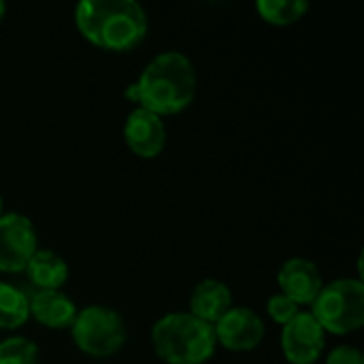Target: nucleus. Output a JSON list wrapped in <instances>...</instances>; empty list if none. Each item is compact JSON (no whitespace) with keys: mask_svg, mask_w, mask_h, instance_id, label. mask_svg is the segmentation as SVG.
I'll return each instance as SVG.
<instances>
[{"mask_svg":"<svg viewBox=\"0 0 364 364\" xmlns=\"http://www.w3.org/2000/svg\"><path fill=\"white\" fill-rule=\"evenodd\" d=\"M277 284L282 288V294H286L301 307V305H311L316 301V296L324 286V279L316 262L294 256L282 264L277 273Z\"/></svg>","mask_w":364,"mask_h":364,"instance_id":"10","label":"nucleus"},{"mask_svg":"<svg viewBox=\"0 0 364 364\" xmlns=\"http://www.w3.org/2000/svg\"><path fill=\"white\" fill-rule=\"evenodd\" d=\"M267 311H269V316H271L277 324L284 326V324H288V322L301 311V307H299L292 299H288L286 294L277 292V294H273V296L269 299Z\"/></svg>","mask_w":364,"mask_h":364,"instance_id":"17","label":"nucleus"},{"mask_svg":"<svg viewBox=\"0 0 364 364\" xmlns=\"http://www.w3.org/2000/svg\"><path fill=\"white\" fill-rule=\"evenodd\" d=\"M256 9L260 17L275 26H288L299 21L307 11V0H256Z\"/></svg>","mask_w":364,"mask_h":364,"instance_id":"15","label":"nucleus"},{"mask_svg":"<svg viewBox=\"0 0 364 364\" xmlns=\"http://www.w3.org/2000/svg\"><path fill=\"white\" fill-rule=\"evenodd\" d=\"M0 364H38V348L26 337L0 341Z\"/></svg>","mask_w":364,"mask_h":364,"instance_id":"16","label":"nucleus"},{"mask_svg":"<svg viewBox=\"0 0 364 364\" xmlns=\"http://www.w3.org/2000/svg\"><path fill=\"white\" fill-rule=\"evenodd\" d=\"M0 215H2V196H0Z\"/></svg>","mask_w":364,"mask_h":364,"instance_id":"20","label":"nucleus"},{"mask_svg":"<svg viewBox=\"0 0 364 364\" xmlns=\"http://www.w3.org/2000/svg\"><path fill=\"white\" fill-rule=\"evenodd\" d=\"M151 346L168 364H205L218 348L213 324L190 311H175L160 318L151 328Z\"/></svg>","mask_w":364,"mask_h":364,"instance_id":"3","label":"nucleus"},{"mask_svg":"<svg viewBox=\"0 0 364 364\" xmlns=\"http://www.w3.org/2000/svg\"><path fill=\"white\" fill-rule=\"evenodd\" d=\"M38 250V235L28 215H0V271L19 273Z\"/></svg>","mask_w":364,"mask_h":364,"instance_id":"6","label":"nucleus"},{"mask_svg":"<svg viewBox=\"0 0 364 364\" xmlns=\"http://www.w3.org/2000/svg\"><path fill=\"white\" fill-rule=\"evenodd\" d=\"M124 139L139 158H156L166 145V126L160 115L136 107L126 117Z\"/></svg>","mask_w":364,"mask_h":364,"instance_id":"9","label":"nucleus"},{"mask_svg":"<svg viewBox=\"0 0 364 364\" xmlns=\"http://www.w3.org/2000/svg\"><path fill=\"white\" fill-rule=\"evenodd\" d=\"M213 333L218 346L232 352H250L264 339V322L250 307H230L215 324Z\"/></svg>","mask_w":364,"mask_h":364,"instance_id":"8","label":"nucleus"},{"mask_svg":"<svg viewBox=\"0 0 364 364\" xmlns=\"http://www.w3.org/2000/svg\"><path fill=\"white\" fill-rule=\"evenodd\" d=\"M30 299L23 290L13 284L0 282V328L13 331L28 322Z\"/></svg>","mask_w":364,"mask_h":364,"instance_id":"14","label":"nucleus"},{"mask_svg":"<svg viewBox=\"0 0 364 364\" xmlns=\"http://www.w3.org/2000/svg\"><path fill=\"white\" fill-rule=\"evenodd\" d=\"M70 333L75 346L94 358L115 354L126 341V324L122 316L105 305H87L79 309Z\"/></svg>","mask_w":364,"mask_h":364,"instance_id":"5","label":"nucleus"},{"mask_svg":"<svg viewBox=\"0 0 364 364\" xmlns=\"http://www.w3.org/2000/svg\"><path fill=\"white\" fill-rule=\"evenodd\" d=\"M36 290H60L68 279L66 260L47 247H38L23 269Z\"/></svg>","mask_w":364,"mask_h":364,"instance_id":"13","label":"nucleus"},{"mask_svg":"<svg viewBox=\"0 0 364 364\" xmlns=\"http://www.w3.org/2000/svg\"><path fill=\"white\" fill-rule=\"evenodd\" d=\"M30 299V316L47 328H70L77 316L75 301L62 290H36Z\"/></svg>","mask_w":364,"mask_h":364,"instance_id":"11","label":"nucleus"},{"mask_svg":"<svg viewBox=\"0 0 364 364\" xmlns=\"http://www.w3.org/2000/svg\"><path fill=\"white\" fill-rule=\"evenodd\" d=\"M326 364H364L363 352L354 346H339L326 354Z\"/></svg>","mask_w":364,"mask_h":364,"instance_id":"18","label":"nucleus"},{"mask_svg":"<svg viewBox=\"0 0 364 364\" xmlns=\"http://www.w3.org/2000/svg\"><path fill=\"white\" fill-rule=\"evenodd\" d=\"M75 21L90 43L109 51L134 49L149 28L147 11L136 0H81Z\"/></svg>","mask_w":364,"mask_h":364,"instance_id":"2","label":"nucleus"},{"mask_svg":"<svg viewBox=\"0 0 364 364\" xmlns=\"http://www.w3.org/2000/svg\"><path fill=\"white\" fill-rule=\"evenodd\" d=\"M232 307V292L220 279H203L190 296V314L207 324H215Z\"/></svg>","mask_w":364,"mask_h":364,"instance_id":"12","label":"nucleus"},{"mask_svg":"<svg viewBox=\"0 0 364 364\" xmlns=\"http://www.w3.org/2000/svg\"><path fill=\"white\" fill-rule=\"evenodd\" d=\"M326 350V333L311 311H299L282 328V352L290 364H314Z\"/></svg>","mask_w":364,"mask_h":364,"instance_id":"7","label":"nucleus"},{"mask_svg":"<svg viewBox=\"0 0 364 364\" xmlns=\"http://www.w3.org/2000/svg\"><path fill=\"white\" fill-rule=\"evenodd\" d=\"M311 314L324 328V333L348 335L364 324V284L354 277H341L324 284Z\"/></svg>","mask_w":364,"mask_h":364,"instance_id":"4","label":"nucleus"},{"mask_svg":"<svg viewBox=\"0 0 364 364\" xmlns=\"http://www.w3.org/2000/svg\"><path fill=\"white\" fill-rule=\"evenodd\" d=\"M4 13H6V4H4V2L0 0V21L4 19Z\"/></svg>","mask_w":364,"mask_h":364,"instance_id":"19","label":"nucleus"},{"mask_svg":"<svg viewBox=\"0 0 364 364\" xmlns=\"http://www.w3.org/2000/svg\"><path fill=\"white\" fill-rule=\"evenodd\" d=\"M196 68L181 51H164L147 62L134 83L126 87V98L156 115H175L192 105L196 96Z\"/></svg>","mask_w":364,"mask_h":364,"instance_id":"1","label":"nucleus"}]
</instances>
